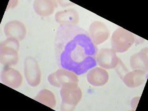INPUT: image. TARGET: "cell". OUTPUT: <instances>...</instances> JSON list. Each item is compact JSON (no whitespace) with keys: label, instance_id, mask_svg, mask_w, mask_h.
Here are the masks:
<instances>
[{"label":"cell","instance_id":"15","mask_svg":"<svg viewBox=\"0 0 148 111\" xmlns=\"http://www.w3.org/2000/svg\"><path fill=\"white\" fill-rule=\"evenodd\" d=\"M33 6L34 10L38 15L47 17L54 13L55 4L51 0H36L34 1Z\"/></svg>","mask_w":148,"mask_h":111},{"label":"cell","instance_id":"4","mask_svg":"<svg viewBox=\"0 0 148 111\" xmlns=\"http://www.w3.org/2000/svg\"><path fill=\"white\" fill-rule=\"evenodd\" d=\"M111 40L113 51L118 53H124L136 42V37L132 32L119 27L113 32Z\"/></svg>","mask_w":148,"mask_h":111},{"label":"cell","instance_id":"18","mask_svg":"<svg viewBox=\"0 0 148 111\" xmlns=\"http://www.w3.org/2000/svg\"><path fill=\"white\" fill-rule=\"evenodd\" d=\"M140 97H135L132 99V102H131V105H132V108L133 110V109L135 108V110L136 106H138V103Z\"/></svg>","mask_w":148,"mask_h":111},{"label":"cell","instance_id":"9","mask_svg":"<svg viewBox=\"0 0 148 111\" xmlns=\"http://www.w3.org/2000/svg\"><path fill=\"white\" fill-rule=\"evenodd\" d=\"M1 82L14 89H17L22 84L23 78L20 72L10 67H5L1 74Z\"/></svg>","mask_w":148,"mask_h":111},{"label":"cell","instance_id":"11","mask_svg":"<svg viewBox=\"0 0 148 111\" xmlns=\"http://www.w3.org/2000/svg\"><path fill=\"white\" fill-rule=\"evenodd\" d=\"M88 83L95 87L105 85L109 80V74L106 70L100 67H95L91 69L87 75Z\"/></svg>","mask_w":148,"mask_h":111},{"label":"cell","instance_id":"5","mask_svg":"<svg viewBox=\"0 0 148 111\" xmlns=\"http://www.w3.org/2000/svg\"><path fill=\"white\" fill-rule=\"evenodd\" d=\"M24 75L28 84L30 86L36 87L40 83V69L37 60L33 57H27L25 60Z\"/></svg>","mask_w":148,"mask_h":111},{"label":"cell","instance_id":"14","mask_svg":"<svg viewBox=\"0 0 148 111\" xmlns=\"http://www.w3.org/2000/svg\"><path fill=\"white\" fill-rule=\"evenodd\" d=\"M55 21L61 25L77 24L79 16L77 11L74 9H65L58 12L55 16Z\"/></svg>","mask_w":148,"mask_h":111},{"label":"cell","instance_id":"3","mask_svg":"<svg viewBox=\"0 0 148 111\" xmlns=\"http://www.w3.org/2000/svg\"><path fill=\"white\" fill-rule=\"evenodd\" d=\"M20 43L18 39L8 38L0 44V61L5 67H11L17 64Z\"/></svg>","mask_w":148,"mask_h":111},{"label":"cell","instance_id":"1","mask_svg":"<svg viewBox=\"0 0 148 111\" xmlns=\"http://www.w3.org/2000/svg\"><path fill=\"white\" fill-rule=\"evenodd\" d=\"M55 54L59 68L76 75L97 65L98 48L86 30L76 25H60L56 32Z\"/></svg>","mask_w":148,"mask_h":111},{"label":"cell","instance_id":"12","mask_svg":"<svg viewBox=\"0 0 148 111\" xmlns=\"http://www.w3.org/2000/svg\"><path fill=\"white\" fill-rule=\"evenodd\" d=\"M147 77V73L140 69H135L127 72L123 78L125 84L130 88L139 87L143 84Z\"/></svg>","mask_w":148,"mask_h":111},{"label":"cell","instance_id":"2","mask_svg":"<svg viewBox=\"0 0 148 111\" xmlns=\"http://www.w3.org/2000/svg\"><path fill=\"white\" fill-rule=\"evenodd\" d=\"M60 88L62 99L61 110L71 111L75 110L82 98V91L78 86V83H64Z\"/></svg>","mask_w":148,"mask_h":111},{"label":"cell","instance_id":"8","mask_svg":"<svg viewBox=\"0 0 148 111\" xmlns=\"http://www.w3.org/2000/svg\"><path fill=\"white\" fill-rule=\"evenodd\" d=\"M89 34L95 45H99L108 40L110 32L104 23L99 21H95L90 25Z\"/></svg>","mask_w":148,"mask_h":111},{"label":"cell","instance_id":"13","mask_svg":"<svg viewBox=\"0 0 148 111\" xmlns=\"http://www.w3.org/2000/svg\"><path fill=\"white\" fill-rule=\"evenodd\" d=\"M148 48L143 49L131 57L130 65L132 69H140L147 73L148 70Z\"/></svg>","mask_w":148,"mask_h":111},{"label":"cell","instance_id":"16","mask_svg":"<svg viewBox=\"0 0 148 111\" xmlns=\"http://www.w3.org/2000/svg\"><path fill=\"white\" fill-rule=\"evenodd\" d=\"M34 99L51 108H55L57 103L55 95L51 91L47 89L40 90Z\"/></svg>","mask_w":148,"mask_h":111},{"label":"cell","instance_id":"10","mask_svg":"<svg viewBox=\"0 0 148 111\" xmlns=\"http://www.w3.org/2000/svg\"><path fill=\"white\" fill-rule=\"evenodd\" d=\"M4 32L8 38H13L21 41L25 38L27 30L22 22L18 21H12L5 25Z\"/></svg>","mask_w":148,"mask_h":111},{"label":"cell","instance_id":"17","mask_svg":"<svg viewBox=\"0 0 148 111\" xmlns=\"http://www.w3.org/2000/svg\"><path fill=\"white\" fill-rule=\"evenodd\" d=\"M116 68H117V71L118 72V74L121 79H123L124 75L127 72H128V69H126V67H125L124 64H123L121 60H120L119 58L118 65Z\"/></svg>","mask_w":148,"mask_h":111},{"label":"cell","instance_id":"7","mask_svg":"<svg viewBox=\"0 0 148 111\" xmlns=\"http://www.w3.org/2000/svg\"><path fill=\"white\" fill-rule=\"evenodd\" d=\"M96 60L97 64L100 67L110 69L117 67L119 58L112 49L104 48L97 52Z\"/></svg>","mask_w":148,"mask_h":111},{"label":"cell","instance_id":"6","mask_svg":"<svg viewBox=\"0 0 148 111\" xmlns=\"http://www.w3.org/2000/svg\"><path fill=\"white\" fill-rule=\"evenodd\" d=\"M48 81L51 85L61 88L64 83L74 82L78 83V79L76 74L63 69H59L57 71L48 76Z\"/></svg>","mask_w":148,"mask_h":111}]
</instances>
